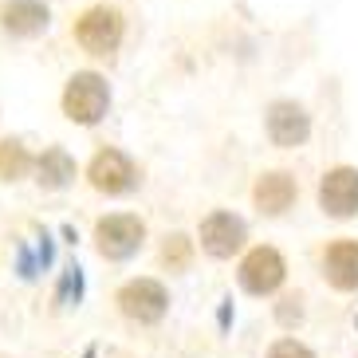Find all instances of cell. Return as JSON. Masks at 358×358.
<instances>
[{
    "mask_svg": "<svg viewBox=\"0 0 358 358\" xmlns=\"http://www.w3.org/2000/svg\"><path fill=\"white\" fill-rule=\"evenodd\" d=\"M36 185H40L43 193H64L75 185V178H79V166H75V158L67 154L64 146H48L43 154H36V169H32Z\"/></svg>",
    "mask_w": 358,
    "mask_h": 358,
    "instance_id": "30bf717a",
    "label": "cell"
},
{
    "mask_svg": "<svg viewBox=\"0 0 358 358\" xmlns=\"http://www.w3.org/2000/svg\"><path fill=\"white\" fill-rule=\"evenodd\" d=\"M323 275L338 292H355L358 287V244L355 241H335L323 256Z\"/></svg>",
    "mask_w": 358,
    "mask_h": 358,
    "instance_id": "7c38bea8",
    "label": "cell"
},
{
    "mask_svg": "<svg viewBox=\"0 0 358 358\" xmlns=\"http://www.w3.org/2000/svg\"><path fill=\"white\" fill-rule=\"evenodd\" d=\"M268 358H315V355H311L303 343H295V338H280V343H272Z\"/></svg>",
    "mask_w": 358,
    "mask_h": 358,
    "instance_id": "e0dca14e",
    "label": "cell"
},
{
    "mask_svg": "<svg viewBox=\"0 0 358 358\" xmlns=\"http://www.w3.org/2000/svg\"><path fill=\"white\" fill-rule=\"evenodd\" d=\"M307 134H311V118L303 115V106L295 103H272L268 106V138H272L275 146H303Z\"/></svg>",
    "mask_w": 358,
    "mask_h": 358,
    "instance_id": "8fae6325",
    "label": "cell"
},
{
    "mask_svg": "<svg viewBox=\"0 0 358 358\" xmlns=\"http://www.w3.org/2000/svg\"><path fill=\"white\" fill-rule=\"evenodd\" d=\"M256 209L268 213V217H280V213L292 209V201H295V181L287 178V173H264L260 181H256Z\"/></svg>",
    "mask_w": 358,
    "mask_h": 358,
    "instance_id": "4fadbf2b",
    "label": "cell"
},
{
    "mask_svg": "<svg viewBox=\"0 0 358 358\" xmlns=\"http://www.w3.org/2000/svg\"><path fill=\"white\" fill-rule=\"evenodd\" d=\"M36 154L24 146V138H0V181H24L32 178Z\"/></svg>",
    "mask_w": 358,
    "mask_h": 358,
    "instance_id": "5bb4252c",
    "label": "cell"
},
{
    "mask_svg": "<svg viewBox=\"0 0 358 358\" xmlns=\"http://www.w3.org/2000/svg\"><path fill=\"white\" fill-rule=\"evenodd\" d=\"M52 28L48 0H0V32L12 40H40Z\"/></svg>",
    "mask_w": 358,
    "mask_h": 358,
    "instance_id": "ba28073f",
    "label": "cell"
},
{
    "mask_svg": "<svg viewBox=\"0 0 358 358\" xmlns=\"http://www.w3.org/2000/svg\"><path fill=\"white\" fill-rule=\"evenodd\" d=\"M79 299L83 295V268L79 264H67L64 268V284H59V299Z\"/></svg>",
    "mask_w": 358,
    "mask_h": 358,
    "instance_id": "2e32d148",
    "label": "cell"
},
{
    "mask_svg": "<svg viewBox=\"0 0 358 358\" xmlns=\"http://www.w3.org/2000/svg\"><path fill=\"white\" fill-rule=\"evenodd\" d=\"M201 248L213 256V260H229V256H236L244 248V241H248V224L236 217V213H209L205 221H201Z\"/></svg>",
    "mask_w": 358,
    "mask_h": 358,
    "instance_id": "8992f818",
    "label": "cell"
},
{
    "mask_svg": "<svg viewBox=\"0 0 358 358\" xmlns=\"http://www.w3.org/2000/svg\"><path fill=\"white\" fill-rule=\"evenodd\" d=\"M284 256L275 252V248H268V244H260V248H252V252L241 260V268H236V280H241V287L248 295H272L275 287L284 284Z\"/></svg>",
    "mask_w": 358,
    "mask_h": 358,
    "instance_id": "52a82bcc",
    "label": "cell"
},
{
    "mask_svg": "<svg viewBox=\"0 0 358 358\" xmlns=\"http://www.w3.org/2000/svg\"><path fill=\"white\" fill-rule=\"evenodd\" d=\"M87 181L103 197H127V193H134L142 185V169L134 166V158L127 150L103 146V150H95V158L87 162Z\"/></svg>",
    "mask_w": 358,
    "mask_h": 358,
    "instance_id": "3957f363",
    "label": "cell"
},
{
    "mask_svg": "<svg viewBox=\"0 0 358 358\" xmlns=\"http://www.w3.org/2000/svg\"><path fill=\"white\" fill-rule=\"evenodd\" d=\"M91 241H95V252L103 256V260L122 264V260L142 252V244H146V224H142V217H134V213H106V217L95 221V236H91Z\"/></svg>",
    "mask_w": 358,
    "mask_h": 358,
    "instance_id": "277c9868",
    "label": "cell"
},
{
    "mask_svg": "<svg viewBox=\"0 0 358 358\" xmlns=\"http://www.w3.org/2000/svg\"><path fill=\"white\" fill-rule=\"evenodd\" d=\"M59 106H64V118L75 122V127H99L110 110V83L106 75L99 71H75L67 79L64 95H59Z\"/></svg>",
    "mask_w": 358,
    "mask_h": 358,
    "instance_id": "6da1fadb",
    "label": "cell"
},
{
    "mask_svg": "<svg viewBox=\"0 0 358 358\" xmlns=\"http://www.w3.org/2000/svg\"><path fill=\"white\" fill-rule=\"evenodd\" d=\"M189 256H193V241L185 236V232H173V236H166V244H162V264H166L169 272L189 268Z\"/></svg>",
    "mask_w": 358,
    "mask_h": 358,
    "instance_id": "9a60e30c",
    "label": "cell"
},
{
    "mask_svg": "<svg viewBox=\"0 0 358 358\" xmlns=\"http://www.w3.org/2000/svg\"><path fill=\"white\" fill-rule=\"evenodd\" d=\"M118 311L138 327H154L166 319L169 311V292L158 284V280H150V275H138V280H127V284L118 287L115 295Z\"/></svg>",
    "mask_w": 358,
    "mask_h": 358,
    "instance_id": "5b68a950",
    "label": "cell"
},
{
    "mask_svg": "<svg viewBox=\"0 0 358 358\" xmlns=\"http://www.w3.org/2000/svg\"><path fill=\"white\" fill-rule=\"evenodd\" d=\"M71 36H75V43H79L87 55L110 59V55H118V48H122L127 20H122V12H118L115 4H91V8L75 20Z\"/></svg>",
    "mask_w": 358,
    "mask_h": 358,
    "instance_id": "7a4b0ae2",
    "label": "cell"
},
{
    "mask_svg": "<svg viewBox=\"0 0 358 358\" xmlns=\"http://www.w3.org/2000/svg\"><path fill=\"white\" fill-rule=\"evenodd\" d=\"M319 205H323L327 217H338L347 221L358 213V169H331L319 185Z\"/></svg>",
    "mask_w": 358,
    "mask_h": 358,
    "instance_id": "9c48e42d",
    "label": "cell"
}]
</instances>
